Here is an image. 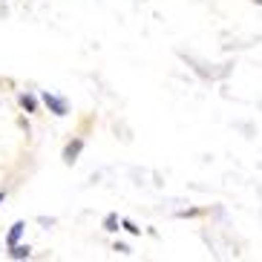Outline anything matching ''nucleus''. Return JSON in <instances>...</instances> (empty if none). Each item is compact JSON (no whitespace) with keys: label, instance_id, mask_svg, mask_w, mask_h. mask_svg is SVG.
I'll list each match as a JSON object with an SVG mask.
<instances>
[{"label":"nucleus","instance_id":"obj_4","mask_svg":"<svg viewBox=\"0 0 262 262\" xmlns=\"http://www.w3.org/2000/svg\"><path fill=\"white\" fill-rule=\"evenodd\" d=\"M9 251H12V259H26L32 254L29 245H15V248H9Z\"/></svg>","mask_w":262,"mask_h":262},{"label":"nucleus","instance_id":"obj_5","mask_svg":"<svg viewBox=\"0 0 262 262\" xmlns=\"http://www.w3.org/2000/svg\"><path fill=\"white\" fill-rule=\"evenodd\" d=\"M20 104H24L29 113H35V98H32V95H20Z\"/></svg>","mask_w":262,"mask_h":262},{"label":"nucleus","instance_id":"obj_6","mask_svg":"<svg viewBox=\"0 0 262 262\" xmlns=\"http://www.w3.org/2000/svg\"><path fill=\"white\" fill-rule=\"evenodd\" d=\"M3 199H6V193H0V202H3Z\"/></svg>","mask_w":262,"mask_h":262},{"label":"nucleus","instance_id":"obj_1","mask_svg":"<svg viewBox=\"0 0 262 262\" xmlns=\"http://www.w3.org/2000/svg\"><path fill=\"white\" fill-rule=\"evenodd\" d=\"M43 104H47V107L52 110L55 116H67V101H63V98H58V95L43 93Z\"/></svg>","mask_w":262,"mask_h":262},{"label":"nucleus","instance_id":"obj_2","mask_svg":"<svg viewBox=\"0 0 262 262\" xmlns=\"http://www.w3.org/2000/svg\"><path fill=\"white\" fill-rule=\"evenodd\" d=\"M81 147H84V141L81 139H75V141H70V144H67V150H63V159H67V162H75L78 159V153H81Z\"/></svg>","mask_w":262,"mask_h":262},{"label":"nucleus","instance_id":"obj_3","mask_svg":"<svg viewBox=\"0 0 262 262\" xmlns=\"http://www.w3.org/2000/svg\"><path fill=\"white\" fill-rule=\"evenodd\" d=\"M24 231H26V225H24V222H15V225H12V231H9V236H6V248H15Z\"/></svg>","mask_w":262,"mask_h":262}]
</instances>
